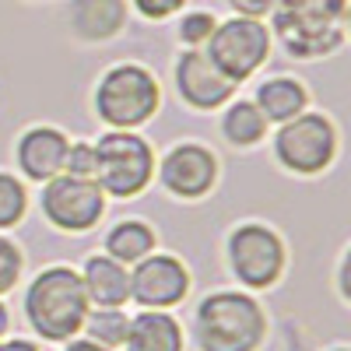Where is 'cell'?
Returning a JSON list of instances; mask_svg holds the SVG:
<instances>
[{
    "instance_id": "2e32d148",
    "label": "cell",
    "mask_w": 351,
    "mask_h": 351,
    "mask_svg": "<svg viewBox=\"0 0 351 351\" xmlns=\"http://www.w3.org/2000/svg\"><path fill=\"white\" fill-rule=\"evenodd\" d=\"M71 28L84 43H106L123 32L127 4L123 0H71Z\"/></svg>"
},
{
    "instance_id": "484cf974",
    "label": "cell",
    "mask_w": 351,
    "mask_h": 351,
    "mask_svg": "<svg viewBox=\"0 0 351 351\" xmlns=\"http://www.w3.org/2000/svg\"><path fill=\"white\" fill-rule=\"evenodd\" d=\"M232 11H236L239 18H267L271 8H274V0H228Z\"/></svg>"
},
{
    "instance_id": "ffe728a7",
    "label": "cell",
    "mask_w": 351,
    "mask_h": 351,
    "mask_svg": "<svg viewBox=\"0 0 351 351\" xmlns=\"http://www.w3.org/2000/svg\"><path fill=\"white\" fill-rule=\"evenodd\" d=\"M81 330H84L88 341H95V344L116 351V348H123V341H127L130 316L123 309H88Z\"/></svg>"
},
{
    "instance_id": "9c48e42d",
    "label": "cell",
    "mask_w": 351,
    "mask_h": 351,
    "mask_svg": "<svg viewBox=\"0 0 351 351\" xmlns=\"http://www.w3.org/2000/svg\"><path fill=\"white\" fill-rule=\"evenodd\" d=\"M106 193L92 176H53L39 190V211L43 218L67 232V236H84L106 218Z\"/></svg>"
},
{
    "instance_id": "e0dca14e",
    "label": "cell",
    "mask_w": 351,
    "mask_h": 351,
    "mask_svg": "<svg viewBox=\"0 0 351 351\" xmlns=\"http://www.w3.org/2000/svg\"><path fill=\"white\" fill-rule=\"evenodd\" d=\"M256 109L263 112L267 123H285L291 116H299L309 109V88L299 81V77H267L260 88H256Z\"/></svg>"
},
{
    "instance_id": "7402d4cb",
    "label": "cell",
    "mask_w": 351,
    "mask_h": 351,
    "mask_svg": "<svg viewBox=\"0 0 351 351\" xmlns=\"http://www.w3.org/2000/svg\"><path fill=\"white\" fill-rule=\"evenodd\" d=\"M21 271H25V253L14 239L0 236V295L14 291V285L21 281Z\"/></svg>"
},
{
    "instance_id": "7c38bea8",
    "label": "cell",
    "mask_w": 351,
    "mask_h": 351,
    "mask_svg": "<svg viewBox=\"0 0 351 351\" xmlns=\"http://www.w3.org/2000/svg\"><path fill=\"white\" fill-rule=\"evenodd\" d=\"M172 77H176V92H180V99L190 109H197V112H215L225 102H232V95H236V84L215 71V64L204 56V49L180 53Z\"/></svg>"
},
{
    "instance_id": "5bb4252c",
    "label": "cell",
    "mask_w": 351,
    "mask_h": 351,
    "mask_svg": "<svg viewBox=\"0 0 351 351\" xmlns=\"http://www.w3.org/2000/svg\"><path fill=\"white\" fill-rule=\"evenodd\" d=\"M92 309H123L130 302V267L116 263L106 253H92L77 271Z\"/></svg>"
},
{
    "instance_id": "ac0fdd59",
    "label": "cell",
    "mask_w": 351,
    "mask_h": 351,
    "mask_svg": "<svg viewBox=\"0 0 351 351\" xmlns=\"http://www.w3.org/2000/svg\"><path fill=\"white\" fill-rule=\"evenodd\" d=\"M155 250H158V232L141 218H123L106 232V256H112L123 267H134L137 260H144Z\"/></svg>"
},
{
    "instance_id": "30bf717a",
    "label": "cell",
    "mask_w": 351,
    "mask_h": 351,
    "mask_svg": "<svg viewBox=\"0 0 351 351\" xmlns=\"http://www.w3.org/2000/svg\"><path fill=\"white\" fill-rule=\"evenodd\" d=\"M218 155L200 141H180L155 162V176L169 197L200 200L218 186Z\"/></svg>"
},
{
    "instance_id": "6da1fadb",
    "label": "cell",
    "mask_w": 351,
    "mask_h": 351,
    "mask_svg": "<svg viewBox=\"0 0 351 351\" xmlns=\"http://www.w3.org/2000/svg\"><path fill=\"white\" fill-rule=\"evenodd\" d=\"M267 330V309L243 288L208 291L193 313V337L200 351H260Z\"/></svg>"
},
{
    "instance_id": "7a4b0ae2",
    "label": "cell",
    "mask_w": 351,
    "mask_h": 351,
    "mask_svg": "<svg viewBox=\"0 0 351 351\" xmlns=\"http://www.w3.org/2000/svg\"><path fill=\"white\" fill-rule=\"evenodd\" d=\"M88 309L81 274L71 263H49L25 288V319L39 341L64 344L77 337Z\"/></svg>"
},
{
    "instance_id": "83f0119b",
    "label": "cell",
    "mask_w": 351,
    "mask_h": 351,
    "mask_svg": "<svg viewBox=\"0 0 351 351\" xmlns=\"http://www.w3.org/2000/svg\"><path fill=\"white\" fill-rule=\"evenodd\" d=\"M64 351H109V348L88 341V337H71V341H64Z\"/></svg>"
},
{
    "instance_id": "d4e9b609",
    "label": "cell",
    "mask_w": 351,
    "mask_h": 351,
    "mask_svg": "<svg viewBox=\"0 0 351 351\" xmlns=\"http://www.w3.org/2000/svg\"><path fill=\"white\" fill-rule=\"evenodd\" d=\"M130 4L137 8L141 18H148V21H165V18H172L176 11H183L186 0H130Z\"/></svg>"
},
{
    "instance_id": "cb8c5ba5",
    "label": "cell",
    "mask_w": 351,
    "mask_h": 351,
    "mask_svg": "<svg viewBox=\"0 0 351 351\" xmlns=\"http://www.w3.org/2000/svg\"><path fill=\"white\" fill-rule=\"evenodd\" d=\"M64 172L67 176H92L95 172V148H92V141H71L67 158H64Z\"/></svg>"
},
{
    "instance_id": "44dd1931",
    "label": "cell",
    "mask_w": 351,
    "mask_h": 351,
    "mask_svg": "<svg viewBox=\"0 0 351 351\" xmlns=\"http://www.w3.org/2000/svg\"><path fill=\"white\" fill-rule=\"evenodd\" d=\"M28 215V186L21 176L0 169V232L21 225Z\"/></svg>"
},
{
    "instance_id": "5b68a950",
    "label": "cell",
    "mask_w": 351,
    "mask_h": 351,
    "mask_svg": "<svg viewBox=\"0 0 351 351\" xmlns=\"http://www.w3.org/2000/svg\"><path fill=\"white\" fill-rule=\"evenodd\" d=\"M95 172L92 180L106 197L134 200L155 180V148L137 130H106L95 144Z\"/></svg>"
},
{
    "instance_id": "3957f363",
    "label": "cell",
    "mask_w": 351,
    "mask_h": 351,
    "mask_svg": "<svg viewBox=\"0 0 351 351\" xmlns=\"http://www.w3.org/2000/svg\"><path fill=\"white\" fill-rule=\"evenodd\" d=\"M274 36H281L288 56L319 60L341 49L348 0H274Z\"/></svg>"
},
{
    "instance_id": "603a6c76",
    "label": "cell",
    "mask_w": 351,
    "mask_h": 351,
    "mask_svg": "<svg viewBox=\"0 0 351 351\" xmlns=\"http://www.w3.org/2000/svg\"><path fill=\"white\" fill-rule=\"evenodd\" d=\"M215 14H208V11H190V14H183V21H180V39L190 46V49H200L204 43L211 39V32H215Z\"/></svg>"
},
{
    "instance_id": "4fadbf2b",
    "label": "cell",
    "mask_w": 351,
    "mask_h": 351,
    "mask_svg": "<svg viewBox=\"0 0 351 351\" xmlns=\"http://www.w3.org/2000/svg\"><path fill=\"white\" fill-rule=\"evenodd\" d=\"M71 148V137L60 127H49V123H36L28 127L18 141H14V165L21 172V180L28 183H46L53 176L64 172V158Z\"/></svg>"
},
{
    "instance_id": "8fae6325",
    "label": "cell",
    "mask_w": 351,
    "mask_h": 351,
    "mask_svg": "<svg viewBox=\"0 0 351 351\" xmlns=\"http://www.w3.org/2000/svg\"><path fill=\"white\" fill-rule=\"evenodd\" d=\"M190 267L176 253H148L130 267V302L141 309H176L190 295Z\"/></svg>"
},
{
    "instance_id": "277c9868",
    "label": "cell",
    "mask_w": 351,
    "mask_h": 351,
    "mask_svg": "<svg viewBox=\"0 0 351 351\" xmlns=\"http://www.w3.org/2000/svg\"><path fill=\"white\" fill-rule=\"evenodd\" d=\"M99 123L109 130H137L162 109V84L141 64H112L92 92Z\"/></svg>"
},
{
    "instance_id": "8992f818",
    "label": "cell",
    "mask_w": 351,
    "mask_h": 351,
    "mask_svg": "<svg viewBox=\"0 0 351 351\" xmlns=\"http://www.w3.org/2000/svg\"><path fill=\"white\" fill-rule=\"evenodd\" d=\"M271 148L281 169H288L291 176H319L337 162L341 152V134L337 123L327 112H299L291 120L278 123Z\"/></svg>"
},
{
    "instance_id": "4316f807",
    "label": "cell",
    "mask_w": 351,
    "mask_h": 351,
    "mask_svg": "<svg viewBox=\"0 0 351 351\" xmlns=\"http://www.w3.org/2000/svg\"><path fill=\"white\" fill-rule=\"evenodd\" d=\"M0 351H43L36 341H25V337H4L0 341Z\"/></svg>"
},
{
    "instance_id": "ba28073f",
    "label": "cell",
    "mask_w": 351,
    "mask_h": 351,
    "mask_svg": "<svg viewBox=\"0 0 351 351\" xmlns=\"http://www.w3.org/2000/svg\"><path fill=\"white\" fill-rule=\"evenodd\" d=\"M204 56L215 64V71L221 77H228L232 84H243L246 77H253L271 56V28L260 18H228L221 25H215L211 39L204 43Z\"/></svg>"
},
{
    "instance_id": "9a60e30c",
    "label": "cell",
    "mask_w": 351,
    "mask_h": 351,
    "mask_svg": "<svg viewBox=\"0 0 351 351\" xmlns=\"http://www.w3.org/2000/svg\"><path fill=\"white\" fill-rule=\"evenodd\" d=\"M183 324L169 309H141L130 316V330L123 341V351H183Z\"/></svg>"
},
{
    "instance_id": "f1b7e54d",
    "label": "cell",
    "mask_w": 351,
    "mask_h": 351,
    "mask_svg": "<svg viewBox=\"0 0 351 351\" xmlns=\"http://www.w3.org/2000/svg\"><path fill=\"white\" fill-rule=\"evenodd\" d=\"M8 330H11V313H8V302L0 299V341L8 337Z\"/></svg>"
},
{
    "instance_id": "d6986e66",
    "label": "cell",
    "mask_w": 351,
    "mask_h": 351,
    "mask_svg": "<svg viewBox=\"0 0 351 351\" xmlns=\"http://www.w3.org/2000/svg\"><path fill=\"white\" fill-rule=\"evenodd\" d=\"M267 130H271V123L263 120V112L256 109L253 99L228 102V109L221 116V137L232 148H256V144L267 141Z\"/></svg>"
},
{
    "instance_id": "f546056e",
    "label": "cell",
    "mask_w": 351,
    "mask_h": 351,
    "mask_svg": "<svg viewBox=\"0 0 351 351\" xmlns=\"http://www.w3.org/2000/svg\"><path fill=\"white\" fill-rule=\"evenodd\" d=\"M330 351H351V348H330Z\"/></svg>"
},
{
    "instance_id": "52a82bcc",
    "label": "cell",
    "mask_w": 351,
    "mask_h": 351,
    "mask_svg": "<svg viewBox=\"0 0 351 351\" xmlns=\"http://www.w3.org/2000/svg\"><path fill=\"white\" fill-rule=\"evenodd\" d=\"M225 260L243 291H267L285 278L288 246L278 228L263 221H239L225 239Z\"/></svg>"
}]
</instances>
